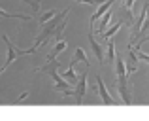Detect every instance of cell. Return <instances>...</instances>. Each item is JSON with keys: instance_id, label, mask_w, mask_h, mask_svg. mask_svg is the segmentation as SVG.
Masks as SVG:
<instances>
[{"instance_id": "3957f363", "label": "cell", "mask_w": 149, "mask_h": 121, "mask_svg": "<svg viewBox=\"0 0 149 121\" xmlns=\"http://www.w3.org/2000/svg\"><path fill=\"white\" fill-rule=\"evenodd\" d=\"M68 13H70V10L66 8V10H62L61 13L55 15V17L51 19V21L44 23V29H42V32L36 36V40H34V45H36V48H40V45H42V44H45V42H47L49 38L53 36V34H57L58 25H61V23L66 19V15H68Z\"/></svg>"}, {"instance_id": "ac0fdd59", "label": "cell", "mask_w": 149, "mask_h": 121, "mask_svg": "<svg viewBox=\"0 0 149 121\" xmlns=\"http://www.w3.org/2000/svg\"><path fill=\"white\" fill-rule=\"evenodd\" d=\"M23 2H26L29 6H32V10H34V11L40 10V2H38V0H23Z\"/></svg>"}, {"instance_id": "e0dca14e", "label": "cell", "mask_w": 149, "mask_h": 121, "mask_svg": "<svg viewBox=\"0 0 149 121\" xmlns=\"http://www.w3.org/2000/svg\"><path fill=\"white\" fill-rule=\"evenodd\" d=\"M74 2H81V4H87V6H93V8H98L104 0H74Z\"/></svg>"}, {"instance_id": "7c38bea8", "label": "cell", "mask_w": 149, "mask_h": 121, "mask_svg": "<svg viewBox=\"0 0 149 121\" xmlns=\"http://www.w3.org/2000/svg\"><path fill=\"white\" fill-rule=\"evenodd\" d=\"M123 23H125V21H119V23H115L113 27H109V29H108V32H104V34H102V38H104L106 42H108V40H111V38L117 34V30L121 29V25H123Z\"/></svg>"}, {"instance_id": "9a60e30c", "label": "cell", "mask_w": 149, "mask_h": 121, "mask_svg": "<svg viewBox=\"0 0 149 121\" xmlns=\"http://www.w3.org/2000/svg\"><path fill=\"white\" fill-rule=\"evenodd\" d=\"M111 15H113V11L109 10L108 13H104V17H102V23H100V29H98V32L100 34H104L106 32V27H108V23L111 21Z\"/></svg>"}, {"instance_id": "d6986e66", "label": "cell", "mask_w": 149, "mask_h": 121, "mask_svg": "<svg viewBox=\"0 0 149 121\" xmlns=\"http://www.w3.org/2000/svg\"><path fill=\"white\" fill-rule=\"evenodd\" d=\"M134 2H136V0H125V4H123V6H125V10H127V11H130V13H132V8H134Z\"/></svg>"}, {"instance_id": "6da1fadb", "label": "cell", "mask_w": 149, "mask_h": 121, "mask_svg": "<svg viewBox=\"0 0 149 121\" xmlns=\"http://www.w3.org/2000/svg\"><path fill=\"white\" fill-rule=\"evenodd\" d=\"M57 68H58V61H57V59H51V61H47V64H45V66H42V68H36V72H47V74H49L51 80H53L55 91L62 93L64 97L74 95L72 87H70L72 83H70V81H66L64 76H61V74L57 72Z\"/></svg>"}, {"instance_id": "4fadbf2b", "label": "cell", "mask_w": 149, "mask_h": 121, "mask_svg": "<svg viewBox=\"0 0 149 121\" xmlns=\"http://www.w3.org/2000/svg\"><path fill=\"white\" fill-rule=\"evenodd\" d=\"M74 61H81V62H85V66H89V59H87V53L83 51L81 48H77L76 51H74Z\"/></svg>"}, {"instance_id": "8992f818", "label": "cell", "mask_w": 149, "mask_h": 121, "mask_svg": "<svg viewBox=\"0 0 149 121\" xmlns=\"http://www.w3.org/2000/svg\"><path fill=\"white\" fill-rule=\"evenodd\" d=\"M85 93H87V72L81 74V76H79V81H77V83L74 85V97H76L77 106H79V104L83 102Z\"/></svg>"}, {"instance_id": "52a82bcc", "label": "cell", "mask_w": 149, "mask_h": 121, "mask_svg": "<svg viewBox=\"0 0 149 121\" xmlns=\"http://www.w3.org/2000/svg\"><path fill=\"white\" fill-rule=\"evenodd\" d=\"M113 2H115V0H104V2H102L100 6L96 8V11H95V13L91 15V23H89V27H91V30H93V27H95V23L98 21L100 17H104V13H108V11H109V8L113 6Z\"/></svg>"}, {"instance_id": "5b68a950", "label": "cell", "mask_w": 149, "mask_h": 121, "mask_svg": "<svg viewBox=\"0 0 149 121\" xmlns=\"http://www.w3.org/2000/svg\"><path fill=\"white\" fill-rule=\"evenodd\" d=\"M147 10H149V0H146V4H143V8H142V13H140L138 19L132 23V44H134V40L142 34V27H143V23H146V19H147Z\"/></svg>"}, {"instance_id": "ffe728a7", "label": "cell", "mask_w": 149, "mask_h": 121, "mask_svg": "<svg viewBox=\"0 0 149 121\" xmlns=\"http://www.w3.org/2000/svg\"><path fill=\"white\" fill-rule=\"evenodd\" d=\"M2 72H4V68H0V76H2Z\"/></svg>"}, {"instance_id": "9c48e42d", "label": "cell", "mask_w": 149, "mask_h": 121, "mask_svg": "<svg viewBox=\"0 0 149 121\" xmlns=\"http://www.w3.org/2000/svg\"><path fill=\"white\" fill-rule=\"evenodd\" d=\"M89 42H91V49H93V53L96 55V59H98V62H100V64H104V51H102L100 44L96 42V38L93 36V30L89 32Z\"/></svg>"}, {"instance_id": "5bb4252c", "label": "cell", "mask_w": 149, "mask_h": 121, "mask_svg": "<svg viewBox=\"0 0 149 121\" xmlns=\"http://www.w3.org/2000/svg\"><path fill=\"white\" fill-rule=\"evenodd\" d=\"M117 59V55H115V42H113V38L111 40H108V62H115Z\"/></svg>"}, {"instance_id": "8fae6325", "label": "cell", "mask_w": 149, "mask_h": 121, "mask_svg": "<svg viewBox=\"0 0 149 121\" xmlns=\"http://www.w3.org/2000/svg\"><path fill=\"white\" fill-rule=\"evenodd\" d=\"M0 17H13V19H21V21H30L32 15H25V13H10V11L0 8Z\"/></svg>"}, {"instance_id": "277c9868", "label": "cell", "mask_w": 149, "mask_h": 121, "mask_svg": "<svg viewBox=\"0 0 149 121\" xmlns=\"http://www.w3.org/2000/svg\"><path fill=\"white\" fill-rule=\"evenodd\" d=\"M2 40L6 42V45H8V57H6V64L2 66L4 70L8 68V66L11 64V62H13L15 59H19V57H25V55H30V53H36V45H32V48H29V49H21V48H17V45H13L10 42V38L6 36V34H4L2 36Z\"/></svg>"}, {"instance_id": "7a4b0ae2", "label": "cell", "mask_w": 149, "mask_h": 121, "mask_svg": "<svg viewBox=\"0 0 149 121\" xmlns=\"http://www.w3.org/2000/svg\"><path fill=\"white\" fill-rule=\"evenodd\" d=\"M115 74H117V89H119V95L123 99V102L127 106L132 104V97L128 91V68L125 64L123 57H117L115 59Z\"/></svg>"}, {"instance_id": "ba28073f", "label": "cell", "mask_w": 149, "mask_h": 121, "mask_svg": "<svg viewBox=\"0 0 149 121\" xmlns=\"http://www.w3.org/2000/svg\"><path fill=\"white\" fill-rule=\"evenodd\" d=\"M96 83H98V95H100V100H102L104 104L115 106V104H117V100H115V99H113V97L108 93V89H106L104 81H102V76H96Z\"/></svg>"}, {"instance_id": "2e32d148", "label": "cell", "mask_w": 149, "mask_h": 121, "mask_svg": "<svg viewBox=\"0 0 149 121\" xmlns=\"http://www.w3.org/2000/svg\"><path fill=\"white\" fill-rule=\"evenodd\" d=\"M57 13H58V11H55V10H49L47 13H44V15L40 17V21H42V23H47V21H51V19H53Z\"/></svg>"}, {"instance_id": "30bf717a", "label": "cell", "mask_w": 149, "mask_h": 121, "mask_svg": "<svg viewBox=\"0 0 149 121\" xmlns=\"http://www.w3.org/2000/svg\"><path fill=\"white\" fill-rule=\"evenodd\" d=\"M74 64H76V61L72 59V62H70V66H68V70H66L62 76H64V80H66V81H70L72 85H76L77 81H79V78H77V74L74 72Z\"/></svg>"}]
</instances>
